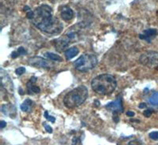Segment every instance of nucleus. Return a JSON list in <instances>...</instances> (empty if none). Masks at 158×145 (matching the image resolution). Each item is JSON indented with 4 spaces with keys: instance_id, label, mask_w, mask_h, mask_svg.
<instances>
[{
    "instance_id": "obj_1",
    "label": "nucleus",
    "mask_w": 158,
    "mask_h": 145,
    "mask_svg": "<svg viewBox=\"0 0 158 145\" xmlns=\"http://www.w3.org/2000/svg\"><path fill=\"white\" fill-rule=\"evenodd\" d=\"M32 23L43 32L48 34H59L63 29V25L57 18L53 16L50 6L43 4L32 10Z\"/></svg>"
},
{
    "instance_id": "obj_2",
    "label": "nucleus",
    "mask_w": 158,
    "mask_h": 145,
    "mask_svg": "<svg viewBox=\"0 0 158 145\" xmlns=\"http://www.w3.org/2000/svg\"><path fill=\"white\" fill-rule=\"evenodd\" d=\"M117 82L111 74H101L94 77L91 82L92 89L98 95H106L112 93L116 88Z\"/></svg>"
},
{
    "instance_id": "obj_3",
    "label": "nucleus",
    "mask_w": 158,
    "mask_h": 145,
    "mask_svg": "<svg viewBox=\"0 0 158 145\" xmlns=\"http://www.w3.org/2000/svg\"><path fill=\"white\" fill-rule=\"evenodd\" d=\"M88 97V89L84 85H80L74 88L64 96L63 103L69 109L81 106Z\"/></svg>"
},
{
    "instance_id": "obj_4",
    "label": "nucleus",
    "mask_w": 158,
    "mask_h": 145,
    "mask_svg": "<svg viewBox=\"0 0 158 145\" xmlns=\"http://www.w3.org/2000/svg\"><path fill=\"white\" fill-rule=\"evenodd\" d=\"M98 60L94 54L86 53L81 55L74 62V68L80 72H87L97 66Z\"/></svg>"
},
{
    "instance_id": "obj_5",
    "label": "nucleus",
    "mask_w": 158,
    "mask_h": 145,
    "mask_svg": "<svg viewBox=\"0 0 158 145\" xmlns=\"http://www.w3.org/2000/svg\"><path fill=\"white\" fill-rule=\"evenodd\" d=\"M77 36V32L75 31H69L64 36L55 39L54 42H53L55 47L58 51H63L70 45V43L73 42L74 39H76Z\"/></svg>"
},
{
    "instance_id": "obj_6",
    "label": "nucleus",
    "mask_w": 158,
    "mask_h": 145,
    "mask_svg": "<svg viewBox=\"0 0 158 145\" xmlns=\"http://www.w3.org/2000/svg\"><path fill=\"white\" fill-rule=\"evenodd\" d=\"M139 62L149 69L158 68V52L146 51L141 55Z\"/></svg>"
},
{
    "instance_id": "obj_7",
    "label": "nucleus",
    "mask_w": 158,
    "mask_h": 145,
    "mask_svg": "<svg viewBox=\"0 0 158 145\" xmlns=\"http://www.w3.org/2000/svg\"><path fill=\"white\" fill-rule=\"evenodd\" d=\"M28 63L32 66L38 67V68L48 69L51 67L50 64L47 60H45L44 58L41 57H39V56H34V57L29 58Z\"/></svg>"
},
{
    "instance_id": "obj_8",
    "label": "nucleus",
    "mask_w": 158,
    "mask_h": 145,
    "mask_svg": "<svg viewBox=\"0 0 158 145\" xmlns=\"http://www.w3.org/2000/svg\"><path fill=\"white\" fill-rule=\"evenodd\" d=\"M105 108L108 110L114 112H117V113H122L123 111V107L122 104V99L120 97H118L117 99H115L113 102H111L108 103L105 106Z\"/></svg>"
},
{
    "instance_id": "obj_9",
    "label": "nucleus",
    "mask_w": 158,
    "mask_h": 145,
    "mask_svg": "<svg viewBox=\"0 0 158 145\" xmlns=\"http://www.w3.org/2000/svg\"><path fill=\"white\" fill-rule=\"evenodd\" d=\"M158 34V32L156 29H148L144 30L142 34L139 35V38L141 39L146 40L148 43H151L152 39H154Z\"/></svg>"
},
{
    "instance_id": "obj_10",
    "label": "nucleus",
    "mask_w": 158,
    "mask_h": 145,
    "mask_svg": "<svg viewBox=\"0 0 158 145\" xmlns=\"http://www.w3.org/2000/svg\"><path fill=\"white\" fill-rule=\"evenodd\" d=\"M60 15L64 21L67 22L74 18V11L68 6H64L60 11Z\"/></svg>"
},
{
    "instance_id": "obj_11",
    "label": "nucleus",
    "mask_w": 158,
    "mask_h": 145,
    "mask_svg": "<svg viewBox=\"0 0 158 145\" xmlns=\"http://www.w3.org/2000/svg\"><path fill=\"white\" fill-rule=\"evenodd\" d=\"M36 82V77H31L29 82L27 83V91H29V94H37L40 91V88L38 86L35 85V83Z\"/></svg>"
},
{
    "instance_id": "obj_12",
    "label": "nucleus",
    "mask_w": 158,
    "mask_h": 145,
    "mask_svg": "<svg viewBox=\"0 0 158 145\" xmlns=\"http://www.w3.org/2000/svg\"><path fill=\"white\" fill-rule=\"evenodd\" d=\"M33 107H34V103H33V101H32L29 99H27L21 105V110L22 111H24V112L29 113V112H31L32 111Z\"/></svg>"
},
{
    "instance_id": "obj_13",
    "label": "nucleus",
    "mask_w": 158,
    "mask_h": 145,
    "mask_svg": "<svg viewBox=\"0 0 158 145\" xmlns=\"http://www.w3.org/2000/svg\"><path fill=\"white\" fill-rule=\"evenodd\" d=\"M79 53V50L77 47H70V48L67 49V50H65L64 52V54H65V57L67 60H70L72 59L73 58L75 57L77 54Z\"/></svg>"
},
{
    "instance_id": "obj_14",
    "label": "nucleus",
    "mask_w": 158,
    "mask_h": 145,
    "mask_svg": "<svg viewBox=\"0 0 158 145\" xmlns=\"http://www.w3.org/2000/svg\"><path fill=\"white\" fill-rule=\"evenodd\" d=\"M13 107H15L13 106V105H10V104H4L2 106V112L6 115H10V118H14V115H12L13 112L15 111L16 110H14L13 111Z\"/></svg>"
},
{
    "instance_id": "obj_15",
    "label": "nucleus",
    "mask_w": 158,
    "mask_h": 145,
    "mask_svg": "<svg viewBox=\"0 0 158 145\" xmlns=\"http://www.w3.org/2000/svg\"><path fill=\"white\" fill-rule=\"evenodd\" d=\"M45 58L51 59L52 61H56V62H63V58L58 54H54V53H51V52H46L44 54Z\"/></svg>"
},
{
    "instance_id": "obj_16",
    "label": "nucleus",
    "mask_w": 158,
    "mask_h": 145,
    "mask_svg": "<svg viewBox=\"0 0 158 145\" xmlns=\"http://www.w3.org/2000/svg\"><path fill=\"white\" fill-rule=\"evenodd\" d=\"M27 54V50H25L23 47H20L17 51L13 52L12 54H11V57L15 58H17L18 56L25 55V54Z\"/></svg>"
},
{
    "instance_id": "obj_17",
    "label": "nucleus",
    "mask_w": 158,
    "mask_h": 145,
    "mask_svg": "<svg viewBox=\"0 0 158 145\" xmlns=\"http://www.w3.org/2000/svg\"><path fill=\"white\" fill-rule=\"evenodd\" d=\"M149 103L153 106L158 107V92H155L149 99Z\"/></svg>"
},
{
    "instance_id": "obj_18",
    "label": "nucleus",
    "mask_w": 158,
    "mask_h": 145,
    "mask_svg": "<svg viewBox=\"0 0 158 145\" xmlns=\"http://www.w3.org/2000/svg\"><path fill=\"white\" fill-rule=\"evenodd\" d=\"M44 117L48 121L51 122L52 123H55V122H56V118H55L53 116H51V115H49L48 112L47 111L44 112Z\"/></svg>"
},
{
    "instance_id": "obj_19",
    "label": "nucleus",
    "mask_w": 158,
    "mask_h": 145,
    "mask_svg": "<svg viewBox=\"0 0 158 145\" xmlns=\"http://www.w3.org/2000/svg\"><path fill=\"white\" fill-rule=\"evenodd\" d=\"M149 138L153 140H158V131H154L149 134Z\"/></svg>"
},
{
    "instance_id": "obj_20",
    "label": "nucleus",
    "mask_w": 158,
    "mask_h": 145,
    "mask_svg": "<svg viewBox=\"0 0 158 145\" xmlns=\"http://www.w3.org/2000/svg\"><path fill=\"white\" fill-rule=\"evenodd\" d=\"M25 71H26V70H25V67H19V68L16 69V70H15V73H16L17 75L21 76V75H22L23 74H25Z\"/></svg>"
},
{
    "instance_id": "obj_21",
    "label": "nucleus",
    "mask_w": 158,
    "mask_h": 145,
    "mask_svg": "<svg viewBox=\"0 0 158 145\" xmlns=\"http://www.w3.org/2000/svg\"><path fill=\"white\" fill-rule=\"evenodd\" d=\"M43 125H44V126L45 129H46V131H47L48 133H52V132H53V130H52V128L51 127V126H49V125H48V124L46 123V122H44Z\"/></svg>"
},
{
    "instance_id": "obj_22",
    "label": "nucleus",
    "mask_w": 158,
    "mask_h": 145,
    "mask_svg": "<svg viewBox=\"0 0 158 145\" xmlns=\"http://www.w3.org/2000/svg\"><path fill=\"white\" fill-rule=\"evenodd\" d=\"M153 110L151 109H148V110H146V111H144L143 115H145V116L146 117V118H149V117L151 116V115L153 114Z\"/></svg>"
},
{
    "instance_id": "obj_23",
    "label": "nucleus",
    "mask_w": 158,
    "mask_h": 145,
    "mask_svg": "<svg viewBox=\"0 0 158 145\" xmlns=\"http://www.w3.org/2000/svg\"><path fill=\"white\" fill-rule=\"evenodd\" d=\"M128 145H143L140 141H138V140H131V141L129 142Z\"/></svg>"
},
{
    "instance_id": "obj_24",
    "label": "nucleus",
    "mask_w": 158,
    "mask_h": 145,
    "mask_svg": "<svg viewBox=\"0 0 158 145\" xmlns=\"http://www.w3.org/2000/svg\"><path fill=\"white\" fill-rule=\"evenodd\" d=\"M79 142H81V140H80V139H78V138L74 137V139H73V145H77V143H78Z\"/></svg>"
},
{
    "instance_id": "obj_25",
    "label": "nucleus",
    "mask_w": 158,
    "mask_h": 145,
    "mask_svg": "<svg viewBox=\"0 0 158 145\" xmlns=\"http://www.w3.org/2000/svg\"><path fill=\"white\" fill-rule=\"evenodd\" d=\"M6 126V122H4V121H1L0 122V128L1 129H4Z\"/></svg>"
},
{
    "instance_id": "obj_26",
    "label": "nucleus",
    "mask_w": 158,
    "mask_h": 145,
    "mask_svg": "<svg viewBox=\"0 0 158 145\" xmlns=\"http://www.w3.org/2000/svg\"><path fill=\"white\" fill-rule=\"evenodd\" d=\"M127 115L129 117H134L135 116V113H134L133 111H127Z\"/></svg>"
},
{
    "instance_id": "obj_27",
    "label": "nucleus",
    "mask_w": 158,
    "mask_h": 145,
    "mask_svg": "<svg viewBox=\"0 0 158 145\" xmlns=\"http://www.w3.org/2000/svg\"><path fill=\"white\" fill-rule=\"evenodd\" d=\"M139 108H141V109H142V108H145L146 107V103H141L139 104Z\"/></svg>"
},
{
    "instance_id": "obj_28",
    "label": "nucleus",
    "mask_w": 158,
    "mask_h": 145,
    "mask_svg": "<svg viewBox=\"0 0 158 145\" xmlns=\"http://www.w3.org/2000/svg\"><path fill=\"white\" fill-rule=\"evenodd\" d=\"M24 9H25V10H26L28 12V11H29L30 10V8L29 7V6H25V8H24Z\"/></svg>"
}]
</instances>
